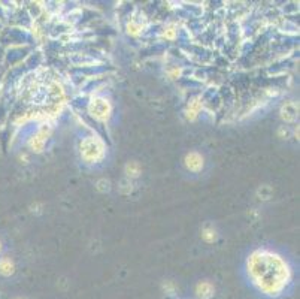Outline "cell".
Segmentation results:
<instances>
[{
    "mask_svg": "<svg viewBox=\"0 0 300 299\" xmlns=\"http://www.w3.org/2000/svg\"><path fill=\"white\" fill-rule=\"evenodd\" d=\"M246 271L256 289L272 298L279 296L291 280L288 264L279 254L269 250L254 251L246 262Z\"/></svg>",
    "mask_w": 300,
    "mask_h": 299,
    "instance_id": "1",
    "label": "cell"
},
{
    "mask_svg": "<svg viewBox=\"0 0 300 299\" xmlns=\"http://www.w3.org/2000/svg\"><path fill=\"white\" fill-rule=\"evenodd\" d=\"M79 150H81V157L87 163H99L106 154V147L97 136L84 138L79 144Z\"/></svg>",
    "mask_w": 300,
    "mask_h": 299,
    "instance_id": "2",
    "label": "cell"
},
{
    "mask_svg": "<svg viewBox=\"0 0 300 299\" xmlns=\"http://www.w3.org/2000/svg\"><path fill=\"white\" fill-rule=\"evenodd\" d=\"M88 112L93 118L99 121H108L112 112V106L109 100L105 98H94L88 103Z\"/></svg>",
    "mask_w": 300,
    "mask_h": 299,
    "instance_id": "3",
    "label": "cell"
},
{
    "mask_svg": "<svg viewBox=\"0 0 300 299\" xmlns=\"http://www.w3.org/2000/svg\"><path fill=\"white\" fill-rule=\"evenodd\" d=\"M185 166L188 170H191V172H199L203 169L205 166V159H203V156L199 154V153H188L187 156H185Z\"/></svg>",
    "mask_w": 300,
    "mask_h": 299,
    "instance_id": "4",
    "label": "cell"
},
{
    "mask_svg": "<svg viewBox=\"0 0 300 299\" xmlns=\"http://www.w3.org/2000/svg\"><path fill=\"white\" fill-rule=\"evenodd\" d=\"M48 135H49V132H48L46 129L39 131V132L34 135L33 139L30 141V148H32L33 151H36V153H40L42 148H43V145H45V142H46Z\"/></svg>",
    "mask_w": 300,
    "mask_h": 299,
    "instance_id": "5",
    "label": "cell"
},
{
    "mask_svg": "<svg viewBox=\"0 0 300 299\" xmlns=\"http://www.w3.org/2000/svg\"><path fill=\"white\" fill-rule=\"evenodd\" d=\"M196 293L200 299H211L214 296V286L209 281H202L196 287Z\"/></svg>",
    "mask_w": 300,
    "mask_h": 299,
    "instance_id": "6",
    "label": "cell"
},
{
    "mask_svg": "<svg viewBox=\"0 0 300 299\" xmlns=\"http://www.w3.org/2000/svg\"><path fill=\"white\" fill-rule=\"evenodd\" d=\"M297 111H299V108L296 106V103H287L284 108H282V118L285 120V121H294L296 118H297Z\"/></svg>",
    "mask_w": 300,
    "mask_h": 299,
    "instance_id": "7",
    "label": "cell"
},
{
    "mask_svg": "<svg viewBox=\"0 0 300 299\" xmlns=\"http://www.w3.org/2000/svg\"><path fill=\"white\" fill-rule=\"evenodd\" d=\"M14 271H15V265H14V262L11 259H8V258L0 259V274L2 275L9 277V275L14 274Z\"/></svg>",
    "mask_w": 300,
    "mask_h": 299,
    "instance_id": "8",
    "label": "cell"
},
{
    "mask_svg": "<svg viewBox=\"0 0 300 299\" xmlns=\"http://www.w3.org/2000/svg\"><path fill=\"white\" fill-rule=\"evenodd\" d=\"M200 109H202V103H200L199 100H193V102H190L188 109H187V118H188V120H194V118L197 117V114H199Z\"/></svg>",
    "mask_w": 300,
    "mask_h": 299,
    "instance_id": "9",
    "label": "cell"
},
{
    "mask_svg": "<svg viewBox=\"0 0 300 299\" xmlns=\"http://www.w3.org/2000/svg\"><path fill=\"white\" fill-rule=\"evenodd\" d=\"M126 174H127L129 177H132V178L139 177V174H140V166H139V163H136V162H130V163L126 166Z\"/></svg>",
    "mask_w": 300,
    "mask_h": 299,
    "instance_id": "10",
    "label": "cell"
},
{
    "mask_svg": "<svg viewBox=\"0 0 300 299\" xmlns=\"http://www.w3.org/2000/svg\"><path fill=\"white\" fill-rule=\"evenodd\" d=\"M202 238H203L206 242H214V241L217 239V233H215L214 229L206 228V229H203V232H202Z\"/></svg>",
    "mask_w": 300,
    "mask_h": 299,
    "instance_id": "11",
    "label": "cell"
},
{
    "mask_svg": "<svg viewBox=\"0 0 300 299\" xmlns=\"http://www.w3.org/2000/svg\"><path fill=\"white\" fill-rule=\"evenodd\" d=\"M0 251H2V242H0Z\"/></svg>",
    "mask_w": 300,
    "mask_h": 299,
    "instance_id": "12",
    "label": "cell"
}]
</instances>
